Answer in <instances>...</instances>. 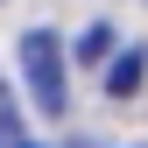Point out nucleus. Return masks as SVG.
I'll use <instances>...</instances> for the list:
<instances>
[{
	"instance_id": "obj_1",
	"label": "nucleus",
	"mask_w": 148,
	"mask_h": 148,
	"mask_svg": "<svg viewBox=\"0 0 148 148\" xmlns=\"http://www.w3.org/2000/svg\"><path fill=\"white\" fill-rule=\"evenodd\" d=\"M21 78H28V99H35L42 120H57L71 106V92H64V42L49 28H28L21 35Z\"/></svg>"
},
{
	"instance_id": "obj_2",
	"label": "nucleus",
	"mask_w": 148,
	"mask_h": 148,
	"mask_svg": "<svg viewBox=\"0 0 148 148\" xmlns=\"http://www.w3.org/2000/svg\"><path fill=\"white\" fill-rule=\"evenodd\" d=\"M141 78H148V49H134V57H120V64H113V78H106V85H113L120 99H127V92H141Z\"/></svg>"
},
{
	"instance_id": "obj_3",
	"label": "nucleus",
	"mask_w": 148,
	"mask_h": 148,
	"mask_svg": "<svg viewBox=\"0 0 148 148\" xmlns=\"http://www.w3.org/2000/svg\"><path fill=\"white\" fill-rule=\"evenodd\" d=\"M0 148H35L21 134V113H14V99H7V85H0Z\"/></svg>"
},
{
	"instance_id": "obj_4",
	"label": "nucleus",
	"mask_w": 148,
	"mask_h": 148,
	"mask_svg": "<svg viewBox=\"0 0 148 148\" xmlns=\"http://www.w3.org/2000/svg\"><path fill=\"white\" fill-rule=\"evenodd\" d=\"M106 49H113V35H106V28H85V35H78V57H85V64H99Z\"/></svg>"
},
{
	"instance_id": "obj_5",
	"label": "nucleus",
	"mask_w": 148,
	"mask_h": 148,
	"mask_svg": "<svg viewBox=\"0 0 148 148\" xmlns=\"http://www.w3.org/2000/svg\"><path fill=\"white\" fill-rule=\"evenodd\" d=\"M71 148H106V141H71Z\"/></svg>"
}]
</instances>
